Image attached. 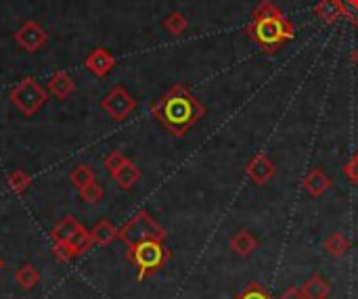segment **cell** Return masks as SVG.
<instances>
[{
    "label": "cell",
    "mask_w": 358,
    "mask_h": 299,
    "mask_svg": "<svg viewBox=\"0 0 358 299\" xmlns=\"http://www.w3.org/2000/svg\"><path fill=\"white\" fill-rule=\"evenodd\" d=\"M164 27L172 34V36H180L187 27H189V19L182 13H170L164 19Z\"/></svg>",
    "instance_id": "cell-23"
},
{
    "label": "cell",
    "mask_w": 358,
    "mask_h": 299,
    "mask_svg": "<svg viewBox=\"0 0 358 299\" xmlns=\"http://www.w3.org/2000/svg\"><path fill=\"white\" fill-rule=\"evenodd\" d=\"M90 235H92V243H94V245L107 247V245H111V243L117 239V228H115L109 220H99V222L92 226Z\"/></svg>",
    "instance_id": "cell-17"
},
{
    "label": "cell",
    "mask_w": 358,
    "mask_h": 299,
    "mask_svg": "<svg viewBox=\"0 0 358 299\" xmlns=\"http://www.w3.org/2000/svg\"><path fill=\"white\" fill-rule=\"evenodd\" d=\"M103 195H105V191H103V187H101L96 180H92L90 184H86V187L80 189V199H82L84 203H88V205L99 203V201L103 199Z\"/></svg>",
    "instance_id": "cell-24"
},
{
    "label": "cell",
    "mask_w": 358,
    "mask_h": 299,
    "mask_svg": "<svg viewBox=\"0 0 358 299\" xmlns=\"http://www.w3.org/2000/svg\"><path fill=\"white\" fill-rule=\"evenodd\" d=\"M141 176H143L141 168H138L136 163H132L130 159H126L115 172H111V178L115 180V184H117L122 191H132V189L138 184Z\"/></svg>",
    "instance_id": "cell-11"
},
{
    "label": "cell",
    "mask_w": 358,
    "mask_h": 299,
    "mask_svg": "<svg viewBox=\"0 0 358 299\" xmlns=\"http://www.w3.org/2000/svg\"><path fill=\"white\" fill-rule=\"evenodd\" d=\"M168 233L166 228L147 212V210H138L122 228H117V239L124 241L128 247L143 243V241H166Z\"/></svg>",
    "instance_id": "cell-4"
},
{
    "label": "cell",
    "mask_w": 358,
    "mask_h": 299,
    "mask_svg": "<svg viewBox=\"0 0 358 299\" xmlns=\"http://www.w3.org/2000/svg\"><path fill=\"white\" fill-rule=\"evenodd\" d=\"M334 180L329 178V174L321 168H313L306 172L304 180H302V187L304 191L310 195V197H323L329 189H331Z\"/></svg>",
    "instance_id": "cell-10"
},
{
    "label": "cell",
    "mask_w": 358,
    "mask_h": 299,
    "mask_svg": "<svg viewBox=\"0 0 358 299\" xmlns=\"http://www.w3.org/2000/svg\"><path fill=\"white\" fill-rule=\"evenodd\" d=\"M15 42L25 50V52H36L48 42L46 29L38 21H25L17 31H15Z\"/></svg>",
    "instance_id": "cell-7"
},
{
    "label": "cell",
    "mask_w": 358,
    "mask_h": 299,
    "mask_svg": "<svg viewBox=\"0 0 358 299\" xmlns=\"http://www.w3.org/2000/svg\"><path fill=\"white\" fill-rule=\"evenodd\" d=\"M344 176L358 187V153H355L346 163H344Z\"/></svg>",
    "instance_id": "cell-29"
},
{
    "label": "cell",
    "mask_w": 358,
    "mask_h": 299,
    "mask_svg": "<svg viewBox=\"0 0 358 299\" xmlns=\"http://www.w3.org/2000/svg\"><path fill=\"white\" fill-rule=\"evenodd\" d=\"M277 299H306L302 293V287H287Z\"/></svg>",
    "instance_id": "cell-30"
},
{
    "label": "cell",
    "mask_w": 358,
    "mask_h": 299,
    "mask_svg": "<svg viewBox=\"0 0 358 299\" xmlns=\"http://www.w3.org/2000/svg\"><path fill=\"white\" fill-rule=\"evenodd\" d=\"M170 258H172V251L164 245V241H155V239L136 243L128 247L126 251V260L136 268L138 281H147L155 277L162 268H166Z\"/></svg>",
    "instance_id": "cell-3"
},
{
    "label": "cell",
    "mask_w": 358,
    "mask_h": 299,
    "mask_svg": "<svg viewBox=\"0 0 358 299\" xmlns=\"http://www.w3.org/2000/svg\"><path fill=\"white\" fill-rule=\"evenodd\" d=\"M69 245H71V249H73V254L76 256H82V254H86L94 243H92V235H90V231H86L84 226L67 241Z\"/></svg>",
    "instance_id": "cell-20"
},
{
    "label": "cell",
    "mask_w": 358,
    "mask_h": 299,
    "mask_svg": "<svg viewBox=\"0 0 358 299\" xmlns=\"http://www.w3.org/2000/svg\"><path fill=\"white\" fill-rule=\"evenodd\" d=\"M76 90V82L67 71H57L52 73L50 82H48V92L52 96H57L59 101H65L71 92Z\"/></svg>",
    "instance_id": "cell-14"
},
{
    "label": "cell",
    "mask_w": 358,
    "mask_h": 299,
    "mask_svg": "<svg viewBox=\"0 0 358 299\" xmlns=\"http://www.w3.org/2000/svg\"><path fill=\"white\" fill-rule=\"evenodd\" d=\"M260 247V241L250 233V231H237L231 239H229V249L235 254V256H241V258H250L256 249Z\"/></svg>",
    "instance_id": "cell-12"
},
{
    "label": "cell",
    "mask_w": 358,
    "mask_h": 299,
    "mask_svg": "<svg viewBox=\"0 0 358 299\" xmlns=\"http://www.w3.org/2000/svg\"><path fill=\"white\" fill-rule=\"evenodd\" d=\"M80 228H82V224L78 222V218L65 216V218H61V220L52 226L50 239H52V243H67Z\"/></svg>",
    "instance_id": "cell-15"
},
{
    "label": "cell",
    "mask_w": 358,
    "mask_h": 299,
    "mask_svg": "<svg viewBox=\"0 0 358 299\" xmlns=\"http://www.w3.org/2000/svg\"><path fill=\"white\" fill-rule=\"evenodd\" d=\"M350 247H352V241H350L346 235H342V233H331V235L325 239V243H323V249H325L329 256H334V258L346 256V254L350 251Z\"/></svg>",
    "instance_id": "cell-18"
},
{
    "label": "cell",
    "mask_w": 358,
    "mask_h": 299,
    "mask_svg": "<svg viewBox=\"0 0 358 299\" xmlns=\"http://www.w3.org/2000/svg\"><path fill=\"white\" fill-rule=\"evenodd\" d=\"M302 293H304L306 299H329V296H331V283L325 277H321L319 272H315V275H310L304 281Z\"/></svg>",
    "instance_id": "cell-13"
},
{
    "label": "cell",
    "mask_w": 358,
    "mask_h": 299,
    "mask_svg": "<svg viewBox=\"0 0 358 299\" xmlns=\"http://www.w3.org/2000/svg\"><path fill=\"white\" fill-rule=\"evenodd\" d=\"M350 61H352L355 65H358V48H355V50H352V54H350Z\"/></svg>",
    "instance_id": "cell-31"
},
{
    "label": "cell",
    "mask_w": 358,
    "mask_h": 299,
    "mask_svg": "<svg viewBox=\"0 0 358 299\" xmlns=\"http://www.w3.org/2000/svg\"><path fill=\"white\" fill-rule=\"evenodd\" d=\"M245 176L258 184V187H264L268 184L275 176H277V166L275 161L266 155V153H256L248 163H245Z\"/></svg>",
    "instance_id": "cell-8"
},
{
    "label": "cell",
    "mask_w": 358,
    "mask_h": 299,
    "mask_svg": "<svg viewBox=\"0 0 358 299\" xmlns=\"http://www.w3.org/2000/svg\"><path fill=\"white\" fill-rule=\"evenodd\" d=\"M151 113L172 136L180 138L206 115V107L182 84H174L151 107Z\"/></svg>",
    "instance_id": "cell-1"
},
{
    "label": "cell",
    "mask_w": 358,
    "mask_h": 299,
    "mask_svg": "<svg viewBox=\"0 0 358 299\" xmlns=\"http://www.w3.org/2000/svg\"><path fill=\"white\" fill-rule=\"evenodd\" d=\"M235 299H273V296L268 293L264 285H260L258 281H252Z\"/></svg>",
    "instance_id": "cell-25"
},
{
    "label": "cell",
    "mask_w": 358,
    "mask_h": 299,
    "mask_svg": "<svg viewBox=\"0 0 358 299\" xmlns=\"http://www.w3.org/2000/svg\"><path fill=\"white\" fill-rule=\"evenodd\" d=\"M10 103L27 117L38 113L44 103L48 101V92L34 80V78H23L8 94Z\"/></svg>",
    "instance_id": "cell-5"
},
{
    "label": "cell",
    "mask_w": 358,
    "mask_h": 299,
    "mask_svg": "<svg viewBox=\"0 0 358 299\" xmlns=\"http://www.w3.org/2000/svg\"><path fill=\"white\" fill-rule=\"evenodd\" d=\"M124 161H126V157H124L120 151H111V153H109V155L103 159V166H105V170L111 174V172H115V170H117V168H120Z\"/></svg>",
    "instance_id": "cell-28"
},
{
    "label": "cell",
    "mask_w": 358,
    "mask_h": 299,
    "mask_svg": "<svg viewBox=\"0 0 358 299\" xmlns=\"http://www.w3.org/2000/svg\"><path fill=\"white\" fill-rule=\"evenodd\" d=\"M245 34L266 54H275L285 42L294 40L296 27L273 0H262L254 8L252 21L245 27Z\"/></svg>",
    "instance_id": "cell-2"
},
{
    "label": "cell",
    "mask_w": 358,
    "mask_h": 299,
    "mask_svg": "<svg viewBox=\"0 0 358 299\" xmlns=\"http://www.w3.org/2000/svg\"><path fill=\"white\" fill-rule=\"evenodd\" d=\"M2 268H4V260L0 258V270H2Z\"/></svg>",
    "instance_id": "cell-32"
},
{
    "label": "cell",
    "mask_w": 358,
    "mask_h": 299,
    "mask_svg": "<svg viewBox=\"0 0 358 299\" xmlns=\"http://www.w3.org/2000/svg\"><path fill=\"white\" fill-rule=\"evenodd\" d=\"M101 107L107 111L109 117H113L115 122H122L134 111L136 101L130 96V92L124 86H113L109 94L101 101Z\"/></svg>",
    "instance_id": "cell-6"
},
{
    "label": "cell",
    "mask_w": 358,
    "mask_h": 299,
    "mask_svg": "<svg viewBox=\"0 0 358 299\" xmlns=\"http://www.w3.org/2000/svg\"><path fill=\"white\" fill-rule=\"evenodd\" d=\"M8 189L15 193V195H23L29 187H31V178L23 172V170H15L8 174V180H6Z\"/></svg>",
    "instance_id": "cell-21"
},
{
    "label": "cell",
    "mask_w": 358,
    "mask_h": 299,
    "mask_svg": "<svg viewBox=\"0 0 358 299\" xmlns=\"http://www.w3.org/2000/svg\"><path fill=\"white\" fill-rule=\"evenodd\" d=\"M86 69L96 75V78H105L111 73V69L115 67V57L107 50V48H94L86 54L84 59Z\"/></svg>",
    "instance_id": "cell-9"
},
{
    "label": "cell",
    "mask_w": 358,
    "mask_h": 299,
    "mask_svg": "<svg viewBox=\"0 0 358 299\" xmlns=\"http://www.w3.org/2000/svg\"><path fill=\"white\" fill-rule=\"evenodd\" d=\"M344 8V17L358 27V0H338Z\"/></svg>",
    "instance_id": "cell-27"
},
{
    "label": "cell",
    "mask_w": 358,
    "mask_h": 299,
    "mask_svg": "<svg viewBox=\"0 0 358 299\" xmlns=\"http://www.w3.org/2000/svg\"><path fill=\"white\" fill-rule=\"evenodd\" d=\"M15 283L21 289H34L40 283V272L31 266V264H23L17 272H15Z\"/></svg>",
    "instance_id": "cell-19"
},
{
    "label": "cell",
    "mask_w": 358,
    "mask_h": 299,
    "mask_svg": "<svg viewBox=\"0 0 358 299\" xmlns=\"http://www.w3.org/2000/svg\"><path fill=\"white\" fill-rule=\"evenodd\" d=\"M69 180H71V184H73L76 189H82V187H86V184H90V182L94 180V172H92L90 166L82 163V166H76V168L71 170Z\"/></svg>",
    "instance_id": "cell-22"
},
{
    "label": "cell",
    "mask_w": 358,
    "mask_h": 299,
    "mask_svg": "<svg viewBox=\"0 0 358 299\" xmlns=\"http://www.w3.org/2000/svg\"><path fill=\"white\" fill-rule=\"evenodd\" d=\"M52 256L61 264H67V262H71L76 258V254H73L69 243H52Z\"/></svg>",
    "instance_id": "cell-26"
},
{
    "label": "cell",
    "mask_w": 358,
    "mask_h": 299,
    "mask_svg": "<svg viewBox=\"0 0 358 299\" xmlns=\"http://www.w3.org/2000/svg\"><path fill=\"white\" fill-rule=\"evenodd\" d=\"M315 15L325 23L331 25L336 21H340L344 17V8L338 0H319V4L315 6Z\"/></svg>",
    "instance_id": "cell-16"
}]
</instances>
